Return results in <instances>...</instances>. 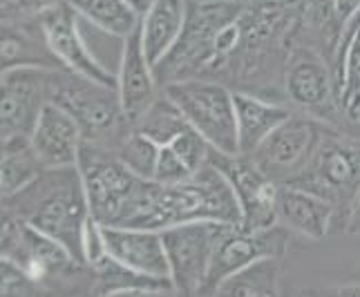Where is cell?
<instances>
[{
	"instance_id": "83f0119b",
	"label": "cell",
	"mask_w": 360,
	"mask_h": 297,
	"mask_svg": "<svg viewBox=\"0 0 360 297\" xmlns=\"http://www.w3.org/2000/svg\"><path fill=\"white\" fill-rule=\"evenodd\" d=\"M45 293L14 257H0V297H27Z\"/></svg>"
},
{
	"instance_id": "8d00e7d4",
	"label": "cell",
	"mask_w": 360,
	"mask_h": 297,
	"mask_svg": "<svg viewBox=\"0 0 360 297\" xmlns=\"http://www.w3.org/2000/svg\"><path fill=\"white\" fill-rule=\"evenodd\" d=\"M128 3H130L136 11H139V14H143V9H146L148 5H150L153 0H128Z\"/></svg>"
},
{
	"instance_id": "7402d4cb",
	"label": "cell",
	"mask_w": 360,
	"mask_h": 297,
	"mask_svg": "<svg viewBox=\"0 0 360 297\" xmlns=\"http://www.w3.org/2000/svg\"><path fill=\"white\" fill-rule=\"evenodd\" d=\"M94 295H168L177 293L170 279H161L123 266L110 255L90 266Z\"/></svg>"
},
{
	"instance_id": "9a60e30c",
	"label": "cell",
	"mask_w": 360,
	"mask_h": 297,
	"mask_svg": "<svg viewBox=\"0 0 360 297\" xmlns=\"http://www.w3.org/2000/svg\"><path fill=\"white\" fill-rule=\"evenodd\" d=\"M103 239L108 255L123 266L153 277L170 279L168 255L159 230L103 226Z\"/></svg>"
},
{
	"instance_id": "f546056e",
	"label": "cell",
	"mask_w": 360,
	"mask_h": 297,
	"mask_svg": "<svg viewBox=\"0 0 360 297\" xmlns=\"http://www.w3.org/2000/svg\"><path fill=\"white\" fill-rule=\"evenodd\" d=\"M25 219L7 204V199L0 202V257H14L22 232H25Z\"/></svg>"
},
{
	"instance_id": "7a4b0ae2",
	"label": "cell",
	"mask_w": 360,
	"mask_h": 297,
	"mask_svg": "<svg viewBox=\"0 0 360 297\" xmlns=\"http://www.w3.org/2000/svg\"><path fill=\"white\" fill-rule=\"evenodd\" d=\"M7 204L25 224L56 239L77 262L85 264L83 228L92 213L79 166L41 168L32 181L7 197Z\"/></svg>"
},
{
	"instance_id": "5bb4252c",
	"label": "cell",
	"mask_w": 360,
	"mask_h": 297,
	"mask_svg": "<svg viewBox=\"0 0 360 297\" xmlns=\"http://www.w3.org/2000/svg\"><path fill=\"white\" fill-rule=\"evenodd\" d=\"M159 88L155 65L148 60L139 27H136L128 39H123V49L119 58V70H117V94L121 101V110L126 121L132 123L139 119L155 98Z\"/></svg>"
},
{
	"instance_id": "9c48e42d",
	"label": "cell",
	"mask_w": 360,
	"mask_h": 297,
	"mask_svg": "<svg viewBox=\"0 0 360 297\" xmlns=\"http://www.w3.org/2000/svg\"><path fill=\"white\" fill-rule=\"evenodd\" d=\"M47 67H20L0 79V143L27 141L49 101Z\"/></svg>"
},
{
	"instance_id": "f1b7e54d",
	"label": "cell",
	"mask_w": 360,
	"mask_h": 297,
	"mask_svg": "<svg viewBox=\"0 0 360 297\" xmlns=\"http://www.w3.org/2000/svg\"><path fill=\"white\" fill-rule=\"evenodd\" d=\"M168 145L179 154V159L188 166L191 172H197L202 166L208 164L210 143L193 126H188L181 134H177V137L172 139V143H168Z\"/></svg>"
},
{
	"instance_id": "7c38bea8",
	"label": "cell",
	"mask_w": 360,
	"mask_h": 297,
	"mask_svg": "<svg viewBox=\"0 0 360 297\" xmlns=\"http://www.w3.org/2000/svg\"><path fill=\"white\" fill-rule=\"evenodd\" d=\"M289 246V232L282 224H273L262 230H244L242 226H233L221 237L217 251L210 262L202 295H215L217 286L240 268L257 262L264 257L282 259Z\"/></svg>"
},
{
	"instance_id": "e575fe53",
	"label": "cell",
	"mask_w": 360,
	"mask_h": 297,
	"mask_svg": "<svg viewBox=\"0 0 360 297\" xmlns=\"http://www.w3.org/2000/svg\"><path fill=\"white\" fill-rule=\"evenodd\" d=\"M347 221H349V230L360 232V188L354 197L349 210H347Z\"/></svg>"
},
{
	"instance_id": "44dd1931",
	"label": "cell",
	"mask_w": 360,
	"mask_h": 297,
	"mask_svg": "<svg viewBox=\"0 0 360 297\" xmlns=\"http://www.w3.org/2000/svg\"><path fill=\"white\" fill-rule=\"evenodd\" d=\"M291 117L287 107L264 98L235 92V123H238L240 154H253L269 134Z\"/></svg>"
},
{
	"instance_id": "4fadbf2b",
	"label": "cell",
	"mask_w": 360,
	"mask_h": 297,
	"mask_svg": "<svg viewBox=\"0 0 360 297\" xmlns=\"http://www.w3.org/2000/svg\"><path fill=\"white\" fill-rule=\"evenodd\" d=\"M83 130L68 110L47 101L27 139L30 150L41 168H65L79 164Z\"/></svg>"
},
{
	"instance_id": "e0dca14e",
	"label": "cell",
	"mask_w": 360,
	"mask_h": 297,
	"mask_svg": "<svg viewBox=\"0 0 360 297\" xmlns=\"http://www.w3.org/2000/svg\"><path fill=\"white\" fill-rule=\"evenodd\" d=\"M287 94L289 98L311 112H325L331 105V74L327 63L311 47H297L287 58Z\"/></svg>"
},
{
	"instance_id": "484cf974",
	"label": "cell",
	"mask_w": 360,
	"mask_h": 297,
	"mask_svg": "<svg viewBox=\"0 0 360 297\" xmlns=\"http://www.w3.org/2000/svg\"><path fill=\"white\" fill-rule=\"evenodd\" d=\"M39 170L41 166L36 164L27 141L0 143V202L32 181Z\"/></svg>"
},
{
	"instance_id": "ac0fdd59",
	"label": "cell",
	"mask_w": 360,
	"mask_h": 297,
	"mask_svg": "<svg viewBox=\"0 0 360 297\" xmlns=\"http://www.w3.org/2000/svg\"><path fill=\"white\" fill-rule=\"evenodd\" d=\"M20 67H60L52 49L47 47L39 20L18 25L0 22V79Z\"/></svg>"
},
{
	"instance_id": "8992f818",
	"label": "cell",
	"mask_w": 360,
	"mask_h": 297,
	"mask_svg": "<svg viewBox=\"0 0 360 297\" xmlns=\"http://www.w3.org/2000/svg\"><path fill=\"white\" fill-rule=\"evenodd\" d=\"M231 228L233 224L200 219V221H184V224H175L159 230L168 255L170 282L177 293L184 295L202 293L213 255L221 237Z\"/></svg>"
},
{
	"instance_id": "277c9868",
	"label": "cell",
	"mask_w": 360,
	"mask_h": 297,
	"mask_svg": "<svg viewBox=\"0 0 360 297\" xmlns=\"http://www.w3.org/2000/svg\"><path fill=\"white\" fill-rule=\"evenodd\" d=\"M164 94L175 103L181 114L210 147L224 154H240L238 123H235V92L224 83L193 77L164 85Z\"/></svg>"
},
{
	"instance_id": "6da1fadb",
	"label": "cell",
	"mask_w": 360,
	"mask_h": 297,
	"mask_svg": "<svg viewBox=\"0 0 360 297\" xmlns=\"http://www.w3.org/2000/svg\"><path fill=\"white\" fill-rule=\"evenodd\" d=\"M79 170L90 213L103 226L155 228L161 183L132 172L108 145L83 141Z\"/></svg>"
},
{
	"instance_id": "8fae6325",
	"label": "cell",
	"mask_w": 360,
	"mask_h": 297,
	"mask_svg": "<svg viewBox=\"0 0 360 297\" xmlns=\"http://www.w3.org/2000/svg\"><path fill=\"white\" fill-rule=\"evenodd\" d=\"M79 20V14L70 7L68 0H58L54 7H49L39 18L47 47L52 49L54 58L63 70L117 90V72L105 67L90 52L81 34Z\"/></svg>"
},
{
	"instance_id": "1f68e13d",
	"label": "cell",
	"mask_w": 360,
	"mask_h": 297,
	"mask_svg": "<svg viewBox=\"0 0 360 297\" xmlns=\"http://www.w3.org/2000/svg\"><path fill=\"white\" fill-rule=\"evenodd\" d=\"M193 172L188 170V166L179 159V154L172 150L170 145H161L159 150V159H157V168H155V181L161 185H172L179 183L184 179H188Z\"/></svg>"
},
{
	"instance_id": "d590c367",
	"label": "cell",
	"mask_w": 360,
	"mask_h": 297,
	"mask_svg": "<svg viewBox=\"0 0 360 297\" xmlns=\"http://www.w3.org/2000/svg\"><path fill=\"white\" fill-rule=\"evenodd\" d=\"M338 295H360V284H352V286H338Z\"/></svg>"
},
{
	"instance_id": "5b68a950",
	"label": "cell",
	"mask_w": 360,
	"mask_h": 297,
	"mask_svg": "<svg viewBox=\"0 0 360 297\" xmlns=\"http://www.w3.org/2000/svg\"><path fill=\"white\" fill-rule=\"evenodd\" d=\"M47 98L77 119L85 141L108 145V141L119 134L121 123H128L115 88H108V85L79 77L68 70L56 67L49 72Z\"/></svg>"
},
{
	"instance_id": "52a82bcc",
	"label": "cell",
	"mask_w": 360,
	"mask_h": 297,
	"mask_svg": "<svg viewBox=\"0 0 360 297\" xmlns=\"http://www.w3.org/2000/svg\"><path fill=\"white\" fill-rule=\"evenodd\" d=\"M302 185L333 206H347L349 210L360 188V143L338 139L336 134H325L318 143L309 166L295 179L287 181Z\"/></svg>"
},
{
	"instance_id": "603a6c76",
	"label": "cell",
	"mask_w": 360,
	"mask_h": 297,
	"mask_svg": "<svg viewBox=\"0 0 360 297\" xmlns=\"http://www.w3.org/2000/svg\"><path fill=\"white\" fill-rule=\"evenodd\" d=\"M68 3L92 27L121 41L128 39L141 22V14L128 0H68Z\"/></svg>"
},
{
	"instance_id": "ffe728a7",
	"label": "cell",
	"mask_w": 360,
	"mask_h": 297,
	"mask_svg": "<svg viewBox=\"0 0 360 297\" xmlns=\"http://www.w3.org/2000/svg\"><path fill=\"white\" fill-rule=\"evenodd\" d=\"M14 259L25 266V270L41 284L43 291H47V284L56 277H70L81 268H88L85 264L77 262L65 246H60L56 239L47 237L41 230L25 226L20 246Z\"/></svg>"
},
{
	"instance_id": "ba28073f",
	"label": "cell",
	"mask_w": 360,
	"mask_h": 297,
	"mask_svg": "<svg viewBox=\"0 0 360 297\" xmlns=\"http://www.w3.org/2000/svg\"><path fill=\"white\" fill-rule=\"evenodd\" d=\"M208 161L224 172L238 197L244 230H262L278 221V181H273L248 154H224L210 147Z\"/></svg>"
},
{
	"instance_id": "30bf717a",
	"label": "cell",
	"mask_w": 360,
	"mask_h": 297,
	"mask_svg": "<svg viewBox=\"0 0 360 297\" xmlns=\"http://www.w3.org/2000/svg\"><path fill=\"white\" fill-rule=\"evenodd\" d=\"M327 134V130L307 117H289L287 121L273 130L266 141L257 147L253 154L255 164L266 175L278 181L287 183L295 179L309 166L318 143Z\"/></svg>"
},
{
	"instance_id": "2e32d148",
	"label": "cell",
	"mask_w": 360,
	"mask_h": 297,
	"mask_svg": "<svg viewBox=\"0 0 360 297\" xmlns=\"http://www.w3.org/2000/svg\"><path fill=\"white\" fill-rule=\"evenodd\" d=\"M333 215H336V206L325 197L295 183L278 185V221L284 228L318 242L329 232Z\"/></svg>"
},
{
	"instance_id": "4dcf8cb0",
	"label": "cell",
	"mask_w": 360,
	"mask_h": 297,
	"mask_svg": "<svg viewBox=\"0 0 360 297\" xmlns=\"http://www.w3.org/2000/svg\"><path fill=\"white\" fill-rule=\"evenodd\" d=\"M58 0H0V22H32L39 20Z\"/></svg>"
},
{
	"instance_id": "d6a6232c",
	"label": "cell",
	"mask_w": 360,
	"mask_h": 297,
	"mask_svg": "<svg viewBox=\"0 0 360 297\" xmlns=\"http://www.w3.org/2000/svg\"><path fill=\"white\" fill-rule=\"evenodd\" d=\"M105 255L108 251H105V239H103V224H98L90 215V219L85 221V228H83V262L90 268Z\"/></svg>"
},
{
	"instance_id": "d4e9b609",
	"label": "cell",
	"mask_w": 360,
	"mask_h": 297,
	"mask_svg": "<svg viewBox=\"0 0 360 297\" xmlns=\"http://www.w3.org/2000/svg\"><path fill=\"white\" fill-rule=\"evenodd\" d=\"M188 128V121L181 114V110L170 101L166 94L157 96L150 107L132 123V130L141 132L143 137L153 139L159 145H168L172 139Z\"/></svg>"
},
{
	"instance_id": "d6986e66",
	"label": "cell",
	"mask_w": 360,
	"mask_h": 297,
	"mask_svg": "<svg viewBox=\"0 0 360 297\" xmlns=\"http://www.w3.org/2000/svg\"><path fill=\"white\" fill-rule=\"evenodd\" d=\"M188 0H153L143 9L139 36L143 52L153 65L170 54L188 22Z\"/></svg>"
},
{
	"instance_id": "836d02e7",
	"label": "cell",
	"mask_w": 360,
	"mask_h": 297,
	"mask_svg": "<svg viewBox=\"0 0 360 297\" xmlns=\"http://www.w3.org/2000/svg\"><path fill=\"white\" fill-rule=\"evenodd\" d=\"M358 14H360V0H333V16H336V25L340 32Z\"/></svg>"
},
{
	"instance_id": "3957f363",
	"label": "cell",
	"mask_w": 360,
	"mask_h": 297,
	"mask_svg": "<svg viewBox=\"0 0 360 297\" xmlns=\"http://www.w3.org/2000/svg\"><path fill=\"white\" fill-rule=\"evenodd\" d=\"M221 221L240 226L242 213L224 172L213 164L202 166L188 179L172 185H161L155 228L164 230L184 221Z\"/></svg>"
},
{
	"instance_id": "4316f807",
	"label": "cell",
	"mask_w": 360,
	"mask_h": 297,
	"mask_svg": "<svg viewBox=\"0 0 360 297\" xmlns=\"http://www.w3.org/2000/svg\"><path fill=\"white\" fill-rule=\"evenodd\" d=\"M159 150H161L159 143L143 137L141 132H136L132 128L126 137H121L115 145V152L123 164H126L132 172H136L139 177H146V179L155 177Z\"/></svg>"
},
{
	"instance_id": "cb8c5ba5",
	"label": "cell",
	"mask_w": 360,
	"mask_h": 297,
	"mask_svg": "<svg viewBox=\"0 0 360 297\" xmlns=\"http://www.w3.org/2000/svg\"><path fill=\"white\" fill-rule=\"evenodd\" d=\"M280 293V259L264 257L240 268L219 284L215 295L238 297H269Z\"/></svg>"
}]
</instances>
